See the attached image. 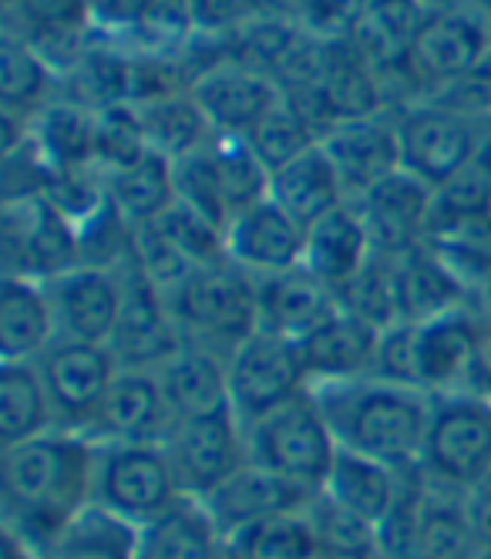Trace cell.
<instances>
[{"mask_svg": "<svg viewBox=\"0 0 491 559\" xmlns=\"http://www.w3.org/2000/svg\"><path fill=\"white\" fill-rule=\"evenodd\" d=\"M465 502H468V515H471V526H475L481 549L491 552V475L465 496Z\"/></svg>", "mask_w": 491, "mask_h": 559, "instance_id": "c3c4849f", "label": "cell"}, {"mask_svg": "<svg viewBox=\"0 0 491 559\" xmlns=\"http://www.w3.org/2000/svg\"><path fill=\"white\" fill-rule=\"evenodd\" d=\"M250 462L307 492H320L337 459V438L326 425L313 391L242 425Z\"/></svg>", "mask_w": 491, "mask_h": 559, "instance_id": "5b68a950", "label": "cell"}, {"mask_svg": "<svg viewBox=\"0 0 491 559\" xmlns=\"http://www.w3.org/2000/svg\"><path fill=\"white\" fill-rule=\"evenodd\" d=\"M310 391L340 452L384 462L404 475L418 472L424 431L431 421L428 391L384 378H357Z\"/></svg>", "mask_w": 491, "mask_h": 559, "instance_id": "7a4b0ae2", "label": "cell"}, {"mask_svg": "<svg viewBox=\"0 0 491 559\" xmlns=\"http://www.w3.org/2000/svg\"><path fill=\"white\" fill-rule=\"evenodd\" d=\"M475 219H481L484 226H491V189H488V195H484V206H481V213H478Z\"/></svg>", "mask_w": 491, "mask_h": 559, "instance_id": "db71d44e", "label": "cell"}, {"mask_svg": "<svg viewBox=\"0 0 491 559\" xmlns=\"http://www.w3.org/2000/svg\"><path fill=\"white\" fill-rule=\"evenodd\" d=\"M166 297L182 344L229 357L260 331L256 280L229 260L189 270Z\"/></svg>", "mask_w": 491, "mask_h": 559, "instance_id": "3957f363", "label": "cell"}, {"mask_svg": "<svg viewBox=\"0 0 491 559\" xmlns=\"http://www.w3.org/2000/svg\"><path fill=\"white\" fill-rule=\"evenodd\" d=\"M229 549L239 559H320L307 509L273 515L266 523L232 536Z\"/></svg>", "mask_w": 491, "mask_h": 559, "instance_id": "60d3db41", "label": "cell"}, {"mask_svg": "<svg viewBox=\"0 0 491 559\" xmlns=\"http://www.w3.org/2000/svg\"><path fill=\"white\" fill-rule=\"evenodd\" d=\"M337 307H340L337 294L326 284H320L307 266L256 280V321L260 331L266 334L303 341Z\"/></svg>", "mask_w": 491, "mask_h": 559, "instance_id": "603a6c76", "label": "cell"}, {"mask_svg": "<svg viewBox=\"0 0 491 559\" xmlns=\"http://www.w3.org/2000/svg\"><path fill=\"white\" fill-rule=\"evenodd\" d=\"M270 199L283 213H290L303 229L323 219L326 213H334L337 206L350 203L331 155L323 152L320 142L270 176Z\"/></svg>", "mask_w": 491, "mask_h": 559, "instance_id": "f546056e", "label": "cell"}, {"mask_svg": "<svg viewBox=\"0 0 491 559\" xmlns=\"http://www.w3.org/2000/svg\"><path fill=\"white\" fill-rule=\"evenodd\" d=\"M189 95L206 115L213 135L232 139H246L283 102V92L270 74L246 68L232 58L202 71L189 85Z\"/></svg>", "mask_w": 491, "mask_h": 559, "instance_id": "2e32d148", "label": "cell"}, {"mask_svg": "<svg viewBox=\"0 0 491 559\" xmlns=\"http://www.w3.org/2000/svg\"><path fill=\"white\" fill-rule=\"evenodd\" d=\"M108 347L118 365L132 371H158L182 347L166 290L155 287L135 260L125 266V300Z\"/></svg>", "mask_w": 491, "mask_h": 559, "instance_id": "4fadbf2b", "label": "cell"}, {"mask_svg": "<svg viewBox=\"0 0 491 559\" xmlns=\"http://www.w3.org/2000/svg\"><path fill=\"white\" fill-rule=\"evenodd\" d=\"M462 4H468V8H475L478 14H484V17L491 21V0H462Z\"/></svg>", "mask_w": 491, "mask_h": 559, "instance_id": "816d5d0a", "label": "cell"}, {"mask_svg": "<svg viewBox=\"0 0 491 559\" xmlns=\"http://www.w3.org/2000/svg\"><path fill=\"white\" fill-rule=\"evenodd\" d=\"M172 250H179L192 266H209L226 260V229L199 216L195 210L182 206L179 199L161 213L158 219L148 223Z\"/></svg>", "mask_w": 491, "mask_h": 559, "instance_id": "7bdbcfd3", "label": "cell"}, {"mask_svg": "<svg viewBox=\"0 0 491 559\" xmlns=\"http://www.w3.org/2000/svg\"><path fill=\"white\" fill-rule=\"evenodd\" d=\"M161 449L172 462L182 492L192 499H206L242 465H250L246 428L232 408L172 421L169 435L161 438Z\"/></svg>", "mask_w": 491, "mask_h": 559, "instance_id": "30bf717a", "label": "cell"}, {"mask_svg": "<svg viewBox=\"0 0 491 559\" xmlns=\"http://www.w3.org/2000/svg\"><path fill=\"white\" fill-rule=\"evenodd\" d=\"M484 331V310L465 304L431 321L415 324V371L418 388L434 394L468 391L478 341Z\"/></svg>", "mask_w": 491, "mask_h": 559, "instance_id": "e0dca14e", "label": "cell"}, {"mask_svg": "<svg viewBox=\"0 0 491 559\" xmlns=\"http://www.w3.org/2000/svg\"><path fill=\"white\" fill-rule=\"evenodd\" d=\"M421 483L468 496L491 475V402L475 391L431 397V421L418 459Z\"/></svg>", "mask_w": 491, "mask_h": 559, "instance_id": "277c9868", "label": "cell"}, {"mask_svg": "<svg viewBox=\"0 0 491 559\" xmlns=\"http://www.w3.org/2000/svg\"><path fill=\"white\" fill-rule=\"evenodd\" d=\"M378 257L374 239L367 233L360 210L354 199L334 213H326L313 226H307V243H303V266L331 287L337 297L360 276V270Z\"/></svg>", "mask_w": 491, "mask_h": 559, "instance_id": "cb8c5ba5", "label": "cell"}, {"mask_svg": "<svg viewBox=\"0 0 491 559\" xmlns=\"http://www.w3.org/2000/svg\"><path fill=\"white\" fill-rule=\"evenodd\" d=\"M478 559H491V552H481V556H478Z\"/></svg>", "mask_w": 491, "mask_h": 559, "instance_id": "9f6ffc18", "label": "cell"}, {"mask_svg": "<svg viewBox=\"0 0 491 559\" xmlns=\"http://www.w3.org/2000/svg\"><path fill=\"white\" fill-rule=\"evenodd\" d=\"M55 68L40 58L21 34H8L4 41V74H0V95L4 111L34 118L48 105V92L55 82Z\"/></svg>", "mask_w": 491, "mask_h": 559, "instance_id": "ab89813d", "label": "cell"}, {"mask_svg": "<svg viewBox=\"0 0 491 559\" xmlns=\"http://www.w3.org/2000/svg\"><path fill=\"white\" fill-rule=\"evenodd\" d=\"M226 378L229 408L242 425H250L310 391V378L297 341H286L266 331L250 334L226 357Z\"/></svg>", "mask_w": 491, "mask_h": 559, "instance_id": "ba28073f", "label": "cell"}, {"mask_svg": "<svg viewBox=\"0 0 491 559\" xmlns=\"http://www.w3.org/2000/svg\"><path fill=\"white\" fill-rule=\"evenodd\" d=\"M488 135L491 129L431 98L397 111L400 169L431 186L434 192L444 182H452L471 163L488 142Z\"/></svg>", "mask_w": 491, "mask_h": 559, "instance_id": "52a82bcc", "label": "cell"}, {"mask_svg": "<svg viewBox=\"0 0 491 559\" xmlns=\"http://www.w3.org/2000/svg\"><path fill=\"white\" fill-rule=\"evenodd\" d=\"M323 152L347 189L350 199L371 192L378 182L400 173V142H397V111H381L371 118L337 122L320 139Z\"/></svg>", "mask_w": 491, "mask_h": 559, "instance_id": "ac0fdd59", "label": "cell"}, {"mask_svg": "<svg viewBox=\"0 0 491 559\" xmlns=\"http://www.w3.org/2000/svg\"><path fill=\"white\" fill-rule=\"evenodd\" d=\"M132 55L179 61L195 41V21L189 0H135L129 31L121 37Z\"/></svg>", "mask_w": 491, "mask_h": 559, "instance_id": "8d00e7d4", "label": "cell"}, {"mask_svg": "<svg viewBox=\"0 0 491 559\" xmlns=\"http://www.w3.org/2000/svg\"><path fill=\"white\" fill-rule=\"evenodd\" d=\"M226 549L229 539L192 496L142 530V559H226Z\"/></svg>", "mask_w": 491, "mask_h": 559, "instance_id": "4dcf8cb0", "label": "cell"}, {"mask_svg": "<svg viewBox=\"0 0 491 559\" xmlns=\"http://www.w3.org/2000/svg\"><path fill=\"white\" fill-rule=\"evenodd\" d=\"M105 176V192L111 206L125 216L132 226H148L176 203V179H172V158L145 152L139 163L121 166Z\"/></svg>", "mask_w": 491, "mask_h": 559, "instance_id": "836d02e7", "label": "cell"}, {"mask_svg": "<svg viewBox=\"0 0 491 559\" xmlns=\"http://www.w3.org/2000/svg\"><path fill=\"white\" fill-rule=\"evenodd\" d=\"M316 95H320L326 118H331V126L394 111L387 105L381 74L363 61V55L350 45V37H331V41L323 45Z\"/></svg>", "mask_w": 491, "mask_h": 559, "instance_id": "484cf974", "label": "cell"}, {"mask_svg": "<svg viewBox=\"0 0 491 559\" xmlns=\"http://www.w3.org/2000/svg\"><path fill=\"white\" fill-rule=\"evenodd\" d=\"M4 273L51 280L77 266V226L45 195L4 203Z\"/></svg>", "mask_w": 491, "mask_h": 559, "instance_id": "7c38bea8", "label": "cell"}, {"mask_svg": "<svg viewBox=\"0 0 491 559\" xmlns=\"http://www.w3.org/2000/svg\"><path fill=\"white\" fill-rule=\"evenodd\" d=\"M303 243L307 229L290 213H283L270 195L236 213L226 226V260L253 280L303 266Z\"/></svg>", "mask_w": 491, "mask_h": 559, "instance_id": "d6986e66", "label": "cell"}, {"mask_svg": "<svg viewBox=\"0 0 491 559\" xmlns=\"http://www.w3.org/2000/svg\"><path fill=\"white\" fill-rule=\"evenodd\" d=\"M155 374L176 421L229 408V378L223 354L182 344Z\"/></svg>", "mask_w": 491, "mask_h": 559, "instance_id": "f1b7e54d", "label": "cell"}, {"mask_svg": "<svg viewBox=\"0 0 491 559\" xmlns=\"http://www.w3.org/2000/svg\"><path fill=\"white\" fill-rule=\"evenodd\" d=\"M468 391H475V394H481L491 402V317L488 313H484V331H481V341H478Z\"/></svg>", "mask_w": 491, "mask_h": 559, "instance_id": "681fc988", "label": "cell"}, {"mask_svg": "<svg viewBox=\"0 0 491 559\" xmlns=\"http://www.w3.org/2000/svg\"><path fill=\"white\" fill-rule=\"evenodd\" d=\"M139 118L145 129V142L152 152L166 158H182L195 148H202L213 139V129L206 122V115L199 111L189 92H172L161 98L139 102Z\"/></svg>", "mask_w": 491, "mask_h": 559, "instance_id": "d590c367", "label": "cell"}, {"mask_svg": "<svg viewBox=\"0 0 491 559\" xmlns=\"http://www.w3.org/2000/svg\"><path fill=\"white\" fill-rule=\"evenodd\" d=\"M31 559H142V530L88 506L51 543L34 549Z\"/></svg>", "mask_w": 491, "mask_h": 559, "instance_id": "1f68e13d", "label": "cell"}, {"mask_svg": "<svg viewBox=\"0 0 491 559\" xmlns=\"http://www.w3.org/2000/svg\"><path fill=\"white\" fill-rule=\"evenodd\" d=\"M418 8H424V11H438V8H447V4H455V0H415Z\"/></svg>", "mask_w": 491, "mask_h": 559, "instance_id": "f5cc1de1", "label": "cell"}, {"mask_svg": "<svg viewBox=\"0 0 491 559\" xmlns=\"http://www.w3.org/2000/svg\"><path fill=\"white\" fill-rule=\"evenodd\" d=\"M407 483H411V475H404L384 462L363 459L354 452H337L334 468L326 475L320 492L381 530L387 523V515L404 499Z\"/></svg>", "mask_w": 491, "mask_h": 559, "instance_id": "83f0119b", "label": "cell"}, {"mask_svg": "<svg viewBox=\"0 0 491 559\" xmlns=\"http://www.w3.org/2000/svg\"><path fill=\"white\" fill-rule=\"evenodd\" d=\"M34 368L51 397L55 425L61 431H77V435H85L105 391L121 371L118 357L111 354L108 344H85V341H64V337H58L40 354Z\"/></svg>", "mask_w": 491, "mask_h": 559, "instance_id": "8fae6325", "label": "cell"}, {"mask_svg": "<svg viewBox=\"0 0 491 559\" xmlns=\"http://www.w3.org/2000/svg\"><path fill=\"white\" fill-rule=\"evenodd\" d=\"M8 559H31V552H27L17 539L8 536Z\"/></svg>", "mask_w": 491, "mask_h": 559, "instance_id": "f907efd6", "label": "cell"}, {"mask_svg": "<svg viewBox=\"0 0 491 559\" xmlns=\"http://www.w3.org/2000/svg\"><path fill=\"white\" fill-rule=\"evenodd\" d=\"M209 142L172 163L176 199H179L182 206L195 210L199 216H206L209 223H216L219 229H226L229 226V206H226L223 189H219V176H216V163H213Z\"/></svg>", "mask_w": 491, "mask_h": 559, "instance_id": "f6af8a7d", "label": "cell"}, {"mask_svg": "<svg viewBox=\"0 0 491 559\" xmlns=\"http://www.w3.org/2000/svg\"><path fill=\"white\" fill-rule=\"evenodd\" d=\"M195 34L199 37H219L229 41L239 31H246L253 21L273 14L270 0H189Z\"/></svg>", "mask_w": 491, "mask_h": 559, "instance_id": "bcb514c9", "label": "cell"}, {"mask_svg": "<svg viewBox=\"0 0 491 559\" xmlns=\"http://www.w3.org/2000/svg\"><path fill=\"white\" fill-rule=\"evenodd\" d=\"M394 260V300L397 321L421 324L438 313H447L465 304H478L475 294L465 287V280L441 260L431 243H421Z\"/></svg>", "mask_w": 491, "mask_h": 559, "instance_id": "d4e9b609", "label": "cell"}, {"mask_svg": "<svg viewBox=\"0 0 491 559\" xmlns=\"http://www.w3.org/2000/svg\"><path fill=\"white\" fill-rule=\"evenodd\" d=\"M148 152L139 108L132 102L95 111V166L101 173L132 166Z\"/></svg>", "mask_w": 491, "mask_h": 559, "instance_id": "ee69618b", "label": "cell"}, {"mask_svg": "<svg viewBox=\"0 0 491 559\" xmlns=\"http://www.w3.org/2000/svg\"><path fill=\"white\" fill-rule=\"evenodd\" d=\"M307 519L316 536L320 559H384L381 530L337 506L334 499H326L323 492L307 502Z\"/></svg>", "mask_w": 491, "mask_h": 559, "instance_id": "74e56055", "label": "cell"}, {"mask_svg": "<svg viewBox=\"0 0 491 559\" xmlns=\"http://www.w3.org/2000/svg\"><path fill=\"white\" fill-rule=\"evenodd\" d=\"M31 142L48 158L55 173L95 166V111L64 98H55L31 118Z\"/></svg>", "mask_w": 491, "mask_h": 559, "instance_id": "d6a6232c", "label": "cell"}, {"mask_svg": "<svg viewBox=\"0 0 491 559\" xmlns=\"http://www.w3.org/2000/svg\"><path fill=\"white\" fill-rule=\"evenodd\" d=\"M95 442L77 431H48L8 445L0 455L4 536L27 552L51 543L77 512L92 506Z\"/></svg>", "mask_w": 491, "mask_h": 559, "instance_id": "6da1fadb", "label": "cell"}, {"mask_svg": "<svg viewBox=\"0 0 491 559\" xmlns=\"http://www.w3.org/2000/svg\"><path fill=\"white\" fill-rule=\"evenodd\" d=\"M250 148L256 152L260 163L270 169V176L276 169H283L286 163H294L297 155H303L307 148H313L320 142L316 129L303 118V111L294 102H279L263 122L246 135Z\"/></svg>", "mask_w": 491, "mask_h": 559, "instance_id": "b9f144b4", "label": "cell"}, {"mask_svg": "<svg viewBox=\"0 0 491 559\" xmlns=\"http://www.w3.org/2000/svg\"><path fill=\"white\" fill-rule=\"evenodd\" d=\"M172 421L158 374L121 368L92 415L85 438L95 445H155L169 435Z\"/></svg>", "mask_w": 491, "mask_h": 559, "instance_id": "9a60e30c", "label": "cell"}, {"mask_svg": "<svg viewBox=\"0 0 491 559\" xmlns=\"http://www.w3.org/2000/svg\"><path fill=\"white\" fill-rule=\"evenodd\" d=\"M185 499L172 462L155 445H95L92 506L135 530L152 526Z\"/></svg>", "mask_w": 491, "mask_h": 559, "instance_id": "8992f818", "label": "cell"}, {"mask_svg": "<svg viewBox=\"0 0 491 559\" xmlns=\"http://www.w3.org/2000/svg\"><path fill=\"white\" fill-rule=\"evenodd\" d=\"M374 378H384V381H394V384H407V388H418V371H415V324L397 321V324H391V328L381 331Z\"/></svg>", "mask_w": 491, "mask_h": 559, "instance_id": "7dc6e473", "label": "cell"}, {"mask_svg": "<svg viewBox=\"0 0 491 559\" xmlns=\"http://www.w3.org/2000/svg\"><path fill=\"white\" fill-rule=\"evenodd\" d=\"M58 337L85 341V344H111V334L125 300V270H105L77 263L51 280H45Z\"/></svg>", "mask_w": 491, "mask_h": 559, "instance_id": "5bb4252c", "label": "cell"}, {"mask_svg": "<svg viewBox=\"0 0 491 559\" xmlns=\"http://www.w3.org/2000/svg\"><path fill=\"white\" fill-rule=\"evenodd\" d=\"M58 341L45 280L4 273L0 284V361H37Z\"/></svg>", "mask_w": 491, "mask_h": 559, "instance_id": "4316f807", "label": "cell"}, {"mask_svg": "<svg viewBox=\"0 0 491 559\" xmlns=\"http://www.w3.org/2000/svg\"><path fill=\"white\" fill-rule=\"evenodd\" d=\"M478 307H481V310H484V313L491 317V284H488V287H484V290L478 294Z\"/></svg>", "mask_w": 491, "mask_h": 559, "instance_id": "11a10c76", "label": "cell"}, {"mask_svg": "<svg viewBox=\"0 0 491 559\" xmlns=\"http://www.w3.org/2000/svg\"><path fill=\"white\" fill-rule=\"evenodd\" d=\"M313 496L316 492H307V489L286 483V478L250 462V465H242L232 478H226L216 492H209L199 502L206 506V512L213 515L219 533L226 539H232L246 530L266 523V519H273V515L307 509V502Z\"/></svg>", "mask_w": 491, "mask_h": 559, "instance_id": "7402d4cb", "label": "cell"}, {"mask_svg": "<svg viewBox=\"0 0 491 559\" xmlns=\"http://www.w3.org/2000/svg\"><path fill=\"white\" fill-rule=\"evenodd\" d=\"M55 408L34 361H0V438L8 445L55 431Z\"/></svg>", "mask_w": 491, "mask_h": 559, "instance_id": "e575fe53", "label": "cell"}, {"mask_svg": "<svg viewBox=\"0 0 491 559\" xmlns=\"http://www.w3.org/2000/svg\"><path fill=\"white\" fill-rule=\"evenodd\" d=\"M381 328L363 321L360 313L337 307L323 324L297 341L310 388L344 384L357 378H374Z\"/></svg>", "mask_w": 491, "mask_h": 559, "instance_id": "44dd1931", "label": "cell"}, {"mask_svg": "<svg viewBox=\"0 0 491 559\" xmlns=\"http://www.w3.org/2000/svg\"><path fill=\"white\" fill-rule=\"evenodd\" d=\"M354 206L360 210V219L367 233H371L378 253L400 257L407 250L428 243L434 189L415 176H407L404 169L378 182L360 199H354Z\"/></svg>", "mask_w": 491, "mask_h": 559, "instance_id": "ffe728a7", "label": "cell"}, {"mask_svg": "<svg viewBox=\"0 0 491 559\" xmlns=\"http://www.w3.org/2000/svg\"><path fill=\"white\" fill-rule=\"evenodd\" d=\"M407 61L424 88V98H431L491 61V21L462 0L424 11Z\"/></svg>", "mask_w": 491, "mask_h": 559, "instance_id": "9c48e42d", "label": "cell"}, {"mask_svg": "<svg viewBox=\"0 0 491 559\" xmlns=\"http://www.w3.org/2000/svg\"><path fill=\"white\" fill-rule=\"evenodd\" d=\"M213 163L219 176V189L229 206V219L242 210H250L270 195V169L256 158L246 139L232 135H213Z\"/></svg>", "mask_w": 491, "mask_h": 559, "instance_id": "f35d334b", "label": "cell"}]
</instances>
